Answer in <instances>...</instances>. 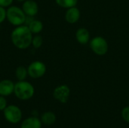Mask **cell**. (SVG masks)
<instances>
[{
    "label": "cell",
    "mask_w": 129,
    "mask_h": 128,
    "mask_svg": "<svg viewBox=\"0 0 129 128\" xmlns=\"http://www.w3.org/2000/svg\"><path fill=\"white\" fill-rule=\"evenodd\" d=\"M33 34L26 25L15 26L11 33V40L13 45L20 50L27 49L32 45Z\"/></svg>",
    "instance_id": "6da1fadb"
},
{
    "label": "cell",
    "mask_w": 129,
    "mask_h": 128,
    "mask_svg": "<svg viewBox=\"0 0 129 128\" xmlns=\"http://www.w3.org/2000/svg\"><path fill=\"white\" fill-rule=\"evenodd\" d=\"M14 94L20 100H28L34 96L35 88L31 83L26 80L18 81L14 84Z\"/></svg>",
    "instance_id": "7a4b0ae2"
},
{
    "label": "cell",
    "mask_w": 129,
    "mask_h": 128,
    "mask_svg": "<svg viewBox=\"0 0 129 128\" xmlns=\"http://www.w3.org/2000/svg\"><path fill=\"white\" fill-rule=\"evenodd\" d=\"M26 15L23 12L22 8L15 5H11L6 9V19L14 26L24 25Z\"/></svg>",
    "instance_id": "3957f363"
},
{
    "label": "cell",
    "mask_w": 129,
    "mask_h": 128,
    "mask_svg": "<svg viewBox=\"0 0 129 128\" xmlns=\"http://www.w3.org/2000/svg\"><path fill=\"white\" fill-rule=\"evenodd\" d=\"M3 115L5 120L11 124H17L22 119V111L16 105H9L3 110Z\"/></svg>",
    "instance_id": "277c9868"
},
{
    "label": "cell",
    "mask_w": 129,
    "mask_h": 128,
    "mask_svg": "<svg viewBox=\"0 0 129 128\" xmlns=\"http://www.w3.org/2000/svg\"><path fill=\"white\" fill-rule=\"evenodd\" d=\"M90 48L96 55L104 56L107 53L109 45L104 37L95 36L90 41Z\"/></svg>",
    "instance_id": "5b68a950"
},
{
    "label": "cell",
    "mask_w": 129,
    "mask_h": 128,
    "mask_svg": "<svg viewBox=\"0 0 129 128\" xmlns=\"http://www.w3.org/2000/svg\"><path fill=\"white\" fill-rule=\"evenodd\" d=\"M28 75L34 79L40 78L45 75L47 71V67L45 64L40 61L36 60L32 62L27 67Z\"/></svg>",
    "instance_id": "8992f818"
},
{
    "label": "cell",
    "mask_w": 129,
    "mask_h": 128,
    "mask_svg": "<svg viewBox=\"0 0 129 128\" xmlns=\"http://www.w3.org/2000/svg\"><path fill=\"white\" fill-rule=\"evenodd\" d=\"M70 95V89L67 84H60L56 87L53 91V97L61 103H66Z\"/></svg>",
    "instance_id": "52a82bcc"
},
{
    "label": "cell",
    "mask_w": 129,
    "mask_h": 128,
    "mask_svg": "<svg viewBox=\"0 0 129 128\" xmlns=\"http://www.w3.org/2000/svg\"><path fill=\"white\" fill-rule=\"evenodd\" d=\"M22 9L26 16L34 17L39 12L38 4L34 0H26L23 2Z\"/></svg>",
    "instance_id": "ba28073f"
},
{
    "label": "cell",
    "mask_w": 129,
    "mask_h": 128,
    "mask_svg": "<svg viewBox=\"0 0 129 128\" xmlns=\"http://www.w3.org/2000/svg\"><path fill=\"white\" fill-rule=\"evenodd\" d=\"M14 83L10 79H3L0 81V96L8 97L14 94Z\"/></svg>",
    "instance_id": "9c48e42d"
},
{
    "label": "cell",
    "mask_w": 129,
    "mask_h": 128,
    "mask_svg": "<svg viewBox=\"0 0 129 128\" xmlns=\"http://www.w3.org/2000/svg\"><path fill=\"white\" fill-rule=\"evenodd\" d=\"M80 16H81V13L79 9L76 6H74L67 8L65 14V20L67 23L70 24H73L79 21V20L80 19Z\"/></svg>",
    "instance_id": "30bf717a"
},
{
    "label": "cell",
    "mask_w": 129,
    "mask_h": 128,
    "mask_svg": "<svg viewBox=\"0 0 129 128\" xmlns=\"http://www.w3.org/2000/svg\"><path fill=\"white\" fill-rule=\"evenodd\" d=\"M20 128H42L41 119L34 116L26 118L22 121Z\"/></svg>",
    "instance_id": "8fae6325"
},
{
    "label": "cell",
    "mask_w": 129,
    "mask_h": 128,
    "mask_svg": "<svg viewBox=\"0 0 129 128\" xmlns=\"http://www.w3.org/2000/svg\"><path fill=\"white\" fill-rule=\"evenodd\" d=\"M76 38L81 45H86L90 40V33L85 28H79L76 32Z\"/></svg>",
    "instance_id": "7c38bea8"
},
{
    "label": "cell",
    "mask_w": 129,
    "mask_h": 128,
    "mask_svg": "<svg viewBox=\"0 0 129 128\" xmlns=\"http://www.w3.org/2000/svg\"><path fill=\"white\" fill-rule=\"evenodd\" d=\"M29 29V30L31 31V32L33 35H37L39 34L42 29H43V23L42 21L39 20H36L33 19L27 26Z\"/></svg>",
    "instance_id": "4fadbf2b"
},
{
    "label": "cell",
    "mask_w": 129,
    "mask_h": 128,
    "mask_svg": "<svg viewBox=\"0 0 129 128\" xmlns=\"http://www.w3.org/2000/svg\"><path fill=\"white\" fill-rule=\"evenodd\" d=\"M41 121L45 125H52L56 121V115L52 112H45L41 116Z\"/></svg>",
    "instance_id": "5bb4252c"
},
{
    "label": "cell",
    "mask_w": 129,
    "mask_h": 128,
    "mask_svg": "<svg viewBox=\"0 0 129 128\" xmlns=\"http://www.w3.org/2000/svg\"><path fill=\"white\" fill-rule=\"evenodd\" d=\"M28 75L27 68L23 66H19L15 69V77L18 81H24L26 80Z\"/></svg>",
    "instance_id": "9a60e30c"
},
{
    "label": "cell",
    "mask_w": 129,
    "mask_h": 128,
    "mask_svg": "<svg viewBox=\"0 0 129 128\" xmlns=\"http://www.w3.org/2000/svg\"><path fill=\"white\" fill-rule=\"evenodd\" d=\"M57 5L63 8H70L71 7L76 6L78 0H55Z\"/></svg>",
    "instance_id": "2e32d148"
},
{
    "label": "cell",
    "mask_w": 129,
    "mask_h": 128,
    "mask_svg": "<svg viewBox=\"0 0 129 128\" xmlns=\"http://www.w3.org/2000/svg\"><path fill=\"white\" fill-rule=\"evenodd\" d=\"M42 43H43V39H42V37L39 35H36L33 37V39H32V45L33 47L36 49H38L39 48H41V46L42 45Z\"/></svg>",
    "instance_id": "e0dca14e"
},
{
    "label": "cell",
    "mask_w": 129,
    "mask_h": 128,
    "mask_svg": "<svg viewBox=\"0 0 129 128\" xmlns=\"http://www.w3.org/2000/svg\"><path fill=\"white\" fill-rule=\"evenodd\" d=\"M122 117L124 121L129 123V106L125 107L122 110Z\"/></svg>",
    "instance_id": "ac0fdd59"
},
{
    "label": "cell",
    "mask_w": 129,
    "mask_h": 128,
    "mask_svg": "<svg viewBox=\"0 0 129 128\" xmlns=\"http://www.w3.org/2000/svg\"><path fill=\"white\" fill-rule=\"evenodd\" d=\"M6 20V9L0 6V24Z\"/></svg>",
    "instance_id": "d6986e66"
},
{
    "label": "cell",
    "mask_w": 129,
    "mask_h": 128,
    "mask_svg": "<svg viewBox=\"0 0 129 128\" xmlns=\"http://www.w3.org/2000/svg\"><path fill=\"white\" fill-rule=\"evenodd\" d=\"M7 100L5 99V97L0 96V111H2L7 107Z\"/></svg>",
    "instance_id": "ffe728a7"
},
{
    "label": "cell",
    "mask_w": 129,
    "mask_h": 128,
    "mask_svg": "<svg viewBox=\"0 0 129 128\" xmlns=\"http://www.w3.org/2000/svg\"><path fill=\"white\" fill-rule=\"evenodd\" d=\"M13 2L14 0H0V6L5 8H8L12 5Z\"/></svg>",
    "instance_id": "44dd1931"
},
{
    "label": "cell",
    "mask_w": 129,
    "mask_h": 128,
    "mask_svg": "<svg viewBox=\"0 0 129 128\" xmlns=\"http://www.w3.org/2000/svg\"><path fill=\"white\" fill-rule=\"evenodd\" d=\"M17 2H23L26 1V0H17Z\"/></svg>",
    "instance_id": "7402d4cb"
}]
</instances>
